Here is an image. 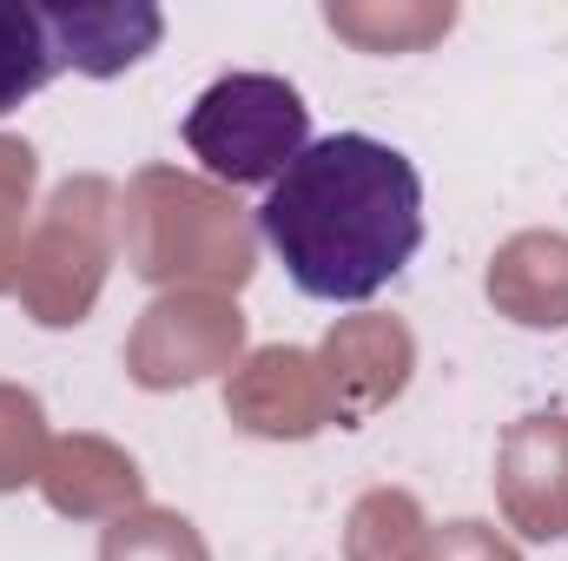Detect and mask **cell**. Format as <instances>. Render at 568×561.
<instances>
[{
  "label": "cell",
  "mask_w": 568,
  "mask_h": 561,
  "mask_svg": "<svg viewBox=\"0 0 568 561\" xmlns=\"http://www.w3.org/2000/svg\"><path fill=\"white\" fill-rule=\"evenodd\" d=\"M258 238L311 304H371L424 252V172L377 133L311 140L265 192Z\"/></svg>",
  "instance_id": "1"
},
{
  "label": "cell",
  "mask_w": 568,
  "mask_h": 561,
  "mask_svg": "<svg viewBox=\"0 0 568 561\" xmlns=\"http://www.w3.org/2000/svg\"><path fill=\"white\" fill-rule=\"evenodd\" d=\"M185 145L219 185H278L284 165L311 145V106L278 73H219L192 113H185Z\"/></svg>",
  "instance_id": "2"
},
{
  "label": "cell",
  "mask_w": 568,
  "mask_h": 561,
  "mask_svg": "<svg viewBox=\"0 0 568 561\" xmlns=\"http://www.w3.org/2000/svg\"><path fill=\"white\" fill-rule=\"evenodd\" d=\"M47 27L60 47V73H87V80H113L140 67L165 40V13L145 0H53Z\"/></svg>",
  "instance_id": "3"
},
{
  "label": "cell",
  "mask_w": 568,
  "mask_h": 561,
  "mask_svg": "<svg viewBox=\"0 0 568 561\" xmlns=\"http://www.w3.org/2000/svg\"><path fill=\"white\" fill-rule=\"evenodd\" d=\"M53 73H60V47L47 27V7L0 0V120L20 113Z\"/></svg>",
  "instance_id": "4"
}]
</instances>
